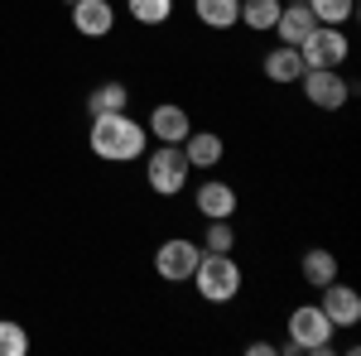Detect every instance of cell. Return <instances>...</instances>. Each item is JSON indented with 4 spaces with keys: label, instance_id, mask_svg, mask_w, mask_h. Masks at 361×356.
Segmentation results:
<instances>
[{
    "label": "cell",
    "instance_id": "6da1fadb",
    "mask_svg": "<svg viewBox=\"0 0 361 356\" xmlns=\"http://www.w3.org/2000/svg\"><path fill=\"white\" fill-rule=\"evenodd\" d=\"M87 149L102 164H135L149 149V130L140 125L130 111H111V116H92L87 125Z\"/></svg>",
    "mask_w": 361,
    "mask_h": 356
},
{
    "label": "cell",
    "instance_id": "7a4b0ae2",
    "mask_svg": "<svg viewBox=\"0 0 361 356\" xmlns=\"http://www.w3.org/2000/svg\"><path fill=\"white\" fill-rule=\"evenodd\" d=\"M188 284L197 289V299L202 303H236L241 299V284H246V274L236 265V255L231 250H202L197 255L193 274H188Z\"/></svg>",
    "mask_w": 361,
    "mask_h": 356
},
{
    "label": "cell",
    "instance_id": "3957f363",
    "mask_svg": "<svg viewBox=\"0 0 361 356\" xmlns=\"http://www.w3.org/2000/svg\"><path fill=\"white\" fill-rule=\"evenodd\" d=\"M284 342H279V352L294 356V352H308V356H328L337 352V328L328 323V313L318 308V303H299L294 313H289V323H284Z\"/></svg>",
    "mask_w": 361,
    "mask_h": 356
},
{
    "label": "cell",
    "instance_id": "277c9868",
    "mask_svg": "<svg viewBox=\"0 0 361 356\" xmlns=\"http://www.w3.org/2000/svg\"><path fill=\"white\" fill-rule=\"evenodd\" d=\"M193 178V164L183 159L178 145H159V149H145V183L154 197H178Z\"/></svg>",
    "mask_w": 361,
    "mask_h": 356
},
{
    "label": "cell",
    "instance_id": "5b68a950",
    "mask_svg": "<svg viewBox=\"0 0 361 356\" xmlns=\"http://www.w3.org/2000/svg\"><path fill=\"white\" fill-rule=\"evenodd\" d=\"M294 87L308 97V106H318V111H342L352 102V92H357L342 78V68H304V78Z\"/></svg>",
    "mask_w": 361,
    "mask_h": 356
},
{
    "label": "cell",
    "instance_id": "8992f818",
    "mask_svg": "<svg viewBox=\"0 0 361 356\" xmlns=\"http://www.w3.org/2000/svg\"><path fill=\"white\" fill-rule=\"evenodd\" d=\"M299 58H304V68H342V63L352 58L347 29L342 25H318L304 44H299Z\"/></svg>",
    "mask_w": 361,
    "mask_h": 356
},
{
    "label": "cell",
    "instance_id": "52a82bcc",
    "mask_svg": "<svg viewBox=\"0 0 361 356\" xmlns=\"http://www.w3.org/2000/svg\"><path fill=\"white\" fill-rule=\"evenodd\" d=\"M197 255H202L197 241H188V236H169V241H159V250H154V274H159L164 284H188Z\"/></svg>",
    "mask_w": 361,
    "mask_h": 356
},
{
    "label": "cell",
    "instance_id": "ba28073f",
    "mask_svg": "<svg viewBox=\"0 0 361 356\" xmlns=\"http://www.w3.org/2000/svg\"><path fill=\"white\" fill-rule=\"evenodd\" d=\"M318 308L328 313V323H333L337 332H352L361 323V294L352 284H342V279H333V284L318 289Z\"/></svg>",
    "mask_w": 361,
    "mask_h": 356
},
{
    "label": "cell",
    "instance_id": "9c48e42d",
    "mask_svg": "<svg viewBox=\"0 0 361 356\" xmlns=\"http://www.w3.org/2000/svg\"><path fill=\"white\" fill-rule=\"evenodd\" d=\"M145 130L159 140V145H183V135L193 130V116L178 106V102H159V106L149 111V121H145Z\"/></svg>",
    "mask_w": 361,
    "mask_h": 356
},
{
    "label": "cell",
    "instance_id": "30bf717a",
    "mask_svg": "<svg viewBox=\"0 0 361 356\" xmlns=\"http://www.w3.org/2000/svg\"><path fill=\"white\" fill-rule=\"evenodd\" d=\"M193 207L202 221H217V217H236V188L226 178H202L193 192Z\"/></svg>",
    "mask_w": 361,
    "mask_h": 356
},
{
    "label": "cell",
    "instance_id": "8fae6325",
    "mask_svg": "<svg viewBox=\"0 0 361 356\" xmlns=\"http://www.w3.org/2000/svg\"><path fill=\"white\" fill-rule=\"evenodd\" d=\"M313 29H318V20H313V10H308L304 0H289V5H279V20H275V29H270V34H275L279 44L299 49V44H304V39L313 34Z\"/></svg>",
    "mask_w": 361,
    "mask_h": 356
},
{
    "label": "cell",
    "instance_id": "7c38bea8",
    "mask_svg": "<svg viewBox=\"0 0 361 356\" xmlns=\"http://www.w3.org/2000/svg\"><path fill=\"white\" fill-rule=\"evenodd\" d=\"M73 29L82 39H106L116 29V5L111 0H78L73 5Z\"/></svg>",
    "mask_w": 361,
    "mask_h": 356
},
{
    "label": "cell",
    "instance_id": "4fadbf2b",
    "mask_svg": "<svg viewBox=\"0 0 361 356\" xmlns=\"http://www.w3.org/2000/svg\"><path fill=\"white\" fill-rule=\"evenodd\" d=\"M178 149H183V159L193 168H217L226 159V140L217 135V130H188Z\"/></svg>",
    "mask_w": 361,
    "mask_h": 356
},
{
    "label": "cell",
    "instance_id": "5bb4252c",
    "mask_svg": "<svg viewBox=\"0 0 361 356\" xmlns=\"http://www.w3.org/2000/svg\"><path fill=\"white\" fill-rule=\"evenodd\" d=\"M260 73H265V82H275V87H294L304 78V58H299V49H289V44H275L270 54L260 58Z\"/></svg>",
    "mask_w": 361,
    "mask_h": 356
},
{
    "label": "cell",
    "instance_id": "9a60e30c",
    "mask_svg": "<svg viewBox=\"0 0 361 356\" xmlns=\"http://www.w3.org/2000/svg\"><path fill=\"white\" fill-rule=\"evenodd\" d=\"M193 15L202 29H217V34H226V29L241 25V0H193Z\"/></svg>",
    "mask_w": 361,
    "mask_h": 356
},
{
    "label": "cell",
    "instance_id": "2e32d148",
    "mask_svg": "<svg viewBox=\"0 0 361 356\" xmlns=\"http://www.w3.org/2000/svg\"><path fill=\"white\" fill-rule=\"evenodd\" d=\"M111 111H130V87L106 78L87 92V116H111Z\"/></svg>",
    "mask_w": 361,
    "mask_h": 356
},
{
    "label": "cell",
    "instance_id": "e0dca14e",
    "mask_svg": "<svg viewBox=\"0 0 361 356\" xmlns=\"http://www.w3.org/2000/svg\"><path fill=\"white\" fill-rule=\"evenodd\" d=\"M299 274H304L308 289H323V284H333V279H337V255H333L328 246L304 250V260H299Z\"/></svg>",
    "mask_w": 361,
    "mask_h": 356
},
{
    "label": "cell",
    "instance_id": "ac0fdd59",
    "mask_svg": "<svg viewBox=\"0 0 361 356\" xmlns=\"http://www.w3.org/2000/svg\"><path fill=\"white\" fill-rule=\"evenodd\" d=\"M279 5L284 0H241V25L250 29V34H270L279 20Z\"/></svg>",
    "mask_w": 361,
    "mask_h": 356
},
{
    "label": "cell",
    "instance_id": "d6986e66",
    "mask_svg": "<svg viewBox=\"0 0 361 356\" xmlns=\"http://www.w3.org/2000/svg\"><path fill=\"white\" fill-rule=\"evenodd\" d=\"M126 15L145 29H159V25H169V15H173V0H126Z\"/></svg>",
    "mask_w": 361,
    "mask_h": 356
},
{
    "label": "cell",
    "instance_id": "ffe728a7",
    "mask_svg": "<svg viewBox=\"0 0 361 356\" xmlns=\"http://www.w3.org/2000/svg\"><path fill=\"white\" fill-rule=\"evenodd\" d=\"M304 5L313 10L318 25H347L357 15V0H304Z\"/></svg>",
    "mask_w": 361,
    "mask_h": 356
},
{
    "label": "cell",
    "instance_id": "44dd1931",
    "mask_svg": "<svg viewBox=\"0 0 361 356\" xmlns=\"http://www.w3.org/2000/svg\"><path fill=\"white\" fill-rule=\"evenodd\" d=\"M197 246H202V250H236V226H231V217L207 221V231H202Z\"/></svg>",
    "mask_w": 361,
    "mask_h": 356
},
{
    "label": "cell",
    "instance_id": "7402d4cb",
    "mask_svg": "<svg viewBox=\"0 0 361 356\" xmlns=\"http://www.w3.org/2000/svg\"><path fill=\"white\" fill-rule=\"evenodd\" d=\"M29 352V332L25 323H10V318H0V356H25Z\"/></svg>",
    "mask_w": 361,
    "mask_h": 356
},
{
    "label": "cell",
    "instance_id": "603a6c76",
    "mask_svg": "<svg viewBox=\"0 0 361 356\" xmlns=\"http://www.w3.org/2000/svg\"><path fill=\"white\" fill-rule=\"evenodd\" d=\"M246 352L250 356H279V347H275V342H250Z\"/></svg>",
    "mask_w": 361,
    "mask_h": 356
},
{
    "label": "cell",
    "instance_id": "cb8c5ba5",
    "mask_svg": "<svg viewBox=\"0 0 361 356\" xmlns=\"http://www.w3.org/2000/svg\"><path fill=\"white\" fill-rule=\"evenodd\" d=\"M63 5H78V0H63Z\"/></svg>",
    "mask_w": 361,
    "mask_h": 356
},
{
    "label": "cell",
    "instance_id": "d4e9b609",
    "mask_svg": "<svg viewBox=\"0 0 361 356\" xmlns=\"http://www.w3.org/2000/svg\"><path fill=\"white\" fill-rule=\"evenodd\" d=\"M284 5H289V0H284Z\"/></svg>",
    "mask_w": 361,
    "mask_h": 356
}]
</instances>
